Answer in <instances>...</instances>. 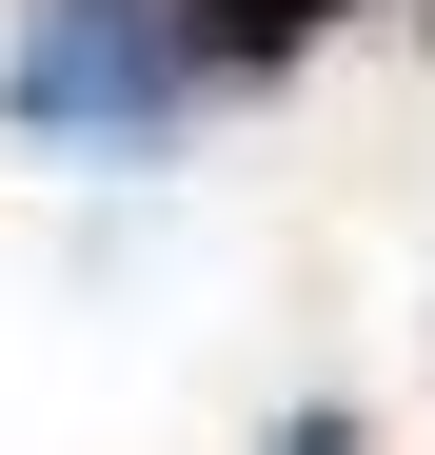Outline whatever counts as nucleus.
Segmentation results:
<instances>
[{"instance_id":"f257e3e1","label":"nucleus","mask_w":435,"mask_h":455,"mask_svg":"<svg viewBox=\"0 0 435 455\" xmlns=\"http://www.w3.org/2000/svg\"><path fill=\"white\" fill-rule=\"evenodd\" d=\"M178 80H198L178 0H40V40H20V119L40 139H159Z\"/></svg>"},{"instance_id":"f03ea898","label":"nucleus","mask_w":435,"mask_h":455,"mask_svg":"<svg viewBox=\"0 0 435 455\" xmlns=\"http://www.w3.org/2000/svg\"><path fill=\"white\" fill-rule=\"evenodd\" d=\"M336 20V0H178V40H198V80H277V60H297Z\"/></svg>"},{"instance_id":"7ed1b4c3","label":"nucleus","mask_w":435,"mask_h":455,"mask_svg":"<svg viewBox=\"0 0 435 455\" xmlns=\"http://www.w3.org/2000/svg\"><path fill=\"white\" fill-rule=\"evenodd\" d=\"M277 455H356V416H297V435H277Z\"/></svg>"}]
</instances>
